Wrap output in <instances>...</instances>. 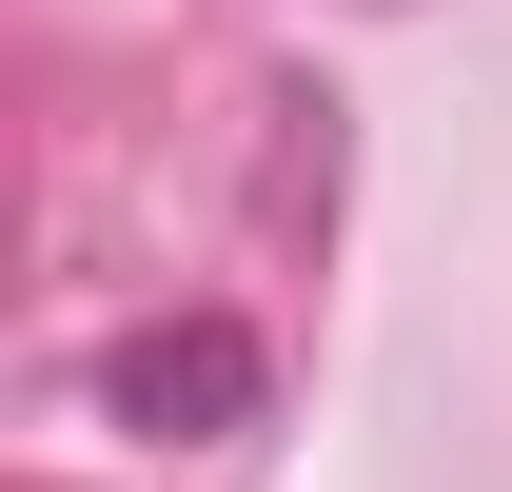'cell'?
Listing matches in <instances>:
<instances>
[{
  "label": "cell",
  "instance_id": "cell-1",
  "mask_svg": "<svg viewBox=\"0 0 512 492\" xmlns=\"http://www.w3.org/2000/svg\"><path fill=\"white\" fill-rule=\"evenodd\" d=\"M119 414H138V433H256V335H237V315L119 335Z\"/></svg>",
  "mask_w": 512,
  "mask_h": 492
}]
</instances>
